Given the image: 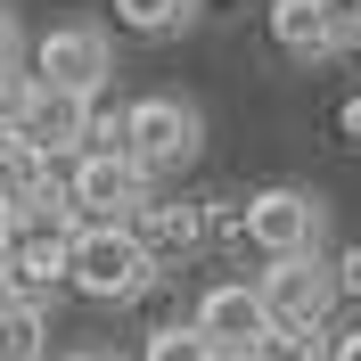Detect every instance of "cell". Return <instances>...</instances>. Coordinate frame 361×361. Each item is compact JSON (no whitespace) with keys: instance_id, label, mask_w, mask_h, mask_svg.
<instances>
[{"instance_id":"4fadbf2b","label":"cell","mask_w":361,"mask_h":361,"mask_svg":"<svg viewBox=\"0 0 361 361\" xmlns=\"http://www.w3.org/2000/svg\"><path fill=\"white\" fill-rule=\"evenodd\" d=\"M189 17H197V0H115V25H123V33H148V42L180 33Z\"/></svg>"},{"instance_id":"8992f818","label":"cell","mask_w":361,"mask_h":361,"mask_svg":"<svg viewBox=\"0 0 361 361\" xmlns=\"http://www.w3.org/2000/svg\"><path fill=\"white\" fill-rule=\"evenodd\" d=\"M58 197H66L74 222H132L140 205H148V173L132 157H74Z\"/></svg>"},{"instance_id":"6da1fadb","label":"cell","mask_w":361,"mask_h":361,"mask_svg":"<svg viewBox=\"0 0 361 361\" xmlns=\"http://www.w3.org/2000/svg\"><path fill=\"white\" fill-rule=\"evenodd\" d=\"M148 279H157V255L132 238V222H74V247H66V288L74 295L132 304Z\"/></svg>"},{"instance_id":"ffe728a7","label":"cell","mask_w":361,"mask_h":361,"mask_svg":"<svg viewBox=\"0 0 361 361\" xmlns=\"http://www.w3.org/2000/svg\"><path fill=\"white\" fill-rule=\"evenodd\" d=\"M17 49L25 42H17V25H8V8H0V74H17Z\"/></svg>"},{"instance_id":"9a60e30c","label":"cell","mask_w":361,"mask_h":361,"mask_svg":"<svg viewBox=\"0 0 361 361\" xmlns=\"http://www.w3.org/2000/svg\"><path fill=\"white\" fill-rule=\"evenodd\" d=\"M42 337H49L42 304H0V361H42Z\"/></svg>"},{"instance_id":"9c48e42d","label":"cell","mask_w":361,"mask_h":361,"mask_svg":"<svg viewBox=\"0 0 361 361\" xmlns=\"http://www.w3.org/2000/svg\"><path fill=\"white\" fill-rule=\"evenodd\" d=\"M90 115H99L90 99H74V90H42V82H33L17 140H25V148H42L49 164H58V157H82V140H90Z\"/></svg>"},{"instance_id":"7402d4cb","label":"cell","mask_w":361,"mask_h":361,"mask_svg":"<svg viewBox=\"0 0 361 361\" xmlns=\"http://www.w3.org/2000/svg\"><path fill=\"white\" fill-rule=\"evenodd\" d=\"M329 361H361V329L353 337H329Z\"/></svg>"},{"instance_id":"30bf717a","label":"cell","mask_w":361,"mask_h":361,"mask_svg":"<svg viewBox=\"0 0 361 361\" xmlns=\"http://www.w3.org/2000/svg\"><path fill=\"white\" fill-rule=\"evenodd\" d=\"M205 230H214V214H205V205H157V197H148V205L132 214V238H140L148 255H189Z\"/></svg>"},{"instance_id":"7a4b0ae2","label":"cell","mask_w":361,"mask_h":361,"mask_svg":"<svg viewBox=\"0 0 361 361\" xmlns=\"http://www.w3.org/2000/svg\"><path fill=\"white\" fill-rule=\"evenodd\" d=\"M66 247H74V214H66V197H42V205H25V214H8L0 271L17 279L25 304H42V295L66 279Z\"/></svg>"},{"instance_id":"5b68a950","label":"cell","mask_w":361,"mask_h":361,"mask_svg":"<svg viewBox=\"0 0 361 361\" xmlns=\"http://www.w3.org/2000/svg\"><path fill=\"white\" fill-rule=\"evenodd\" d=\"M115 74V49L99 25H49L33 42V82L42 90H74V99H99V82Z\"/></svg>"},{"instance_id":"d4e9b609","label":"cell","mask_w":361,"mask_h":361,"mask_svg":"<svg viewBox=\"0 0 361 361\" xmlns=\"http://www.w3.org/2000/svg\"><path fill=\"white\" fill-rule=\"evenodd\" d=\"M353 49H361V42H353Z\"/></svg>"},{"instance_id":"7c38bea8","label":"cell","mask_w":361,"mask_h":361,"mask_svg":"<svg viewBox=\"0 0 361 361\" xmlns=\"http://www.w3.org/2000/svg\"><path fill=\"white\" fill-rule=\"evenodd\" d=\"M271 42L288 49V58H329V49H337L312 0H279V8H271Z\"/></svg>"},{"instance_id":"ba28073f","label":"cell","mask_w":361,"mask_h":361,"mask_svg":"<svg viewBox=\"0 0 361 361\" xmlns=\"http://www.w3.org/2000/svg\"><path fill=\"white\" fill-rule=\"evenodd\" d=\"M189 329H197L222 361H247L255 337L271 329V312H263V295H255L247 279H222V288H205V304H197V320H189Z\"/></svg>"},{"instance_id":"52a82bcc","label":"cell","mask_w":361,"mask_h":361,"mask_svg":"<svg viewBox=\"0 0 361 361\" xmlns=\"http://www.w3.org/2000/svg\"><path fill=\"white\" fill-rule=\"evenodd\" d=\"M271 320H295V329H320L329 304H337V263H320V255H279V263L255 279Z\"/></svg>"},{"instance_id":"8fae6325","label":"cell","mask_w":361,"mask_h":361,"mask_svg":"<svg viewBox=\"0 0 361 361\" xmlns=\"http://www.w3.org/2000/svg\"><path fill=\"white\" fill-rule=\"evenodd\" d=\"M58 197V173H49L42 148H25V140H0V205L8 214H25V205Z\"/></svg>"},{"instance_id":"2e32d148","label":"cell","mask_w":361,"mask_h":361,"mask_svg":"<svg viewBox=\"0 0 361 361\" xmlns=\"http://www.w3.org/2000/svg\"><path fill=\"white\" fill-rule=\"evenodd\" d=\"M140 361H222V353H214V345H205L189 320H173V329H157V337L140 345Z\"/></svg>"},{"instance_id":"603a6c76","label":"cell","mask_w":361,"mask_h":361,"mask_svg":"<svg viewBox=\"0 0 361 361\" xmlns=\"http://www.w3.org/2000/svg\"><path fill=\"white\" fill-rule=\"evenodd\" d=\"M66 361H123V353H107V345H82V353H66Z\"/></svg>"},{"instance_id":"3957f363","label":"cell","mask_w":361,"mask_h":361,"mask_svg":"<svg viewBox=\"0 0 361 361\" xmlns=\"http://www.w3.org/2000/svg\"><path fill=\"white\" fill-rule=\"evenodd\" d=\"M197 140H205V123H197V107L189 99H132L123 107V157L140 164V173L157 180V173H180V164L197 157Z\"/></svg>"},{"instance_id":"d6986e66","label":"cell","mask_w":361,"mask_h":361,"mask_svg":"<svg viewBox=\"0 0 361 361\" xmlns=\"http://www.w3.org/2000/svg\"><path fill=\"white\" fill-rule=\"evenodd\" d=\"M337 295H353V304H361V247L337 255Z\"/></svg>"},{"instance_id":"5bb4252c","label":"cell","mask_w":361,"mask_h":361,"mask_svg":"<svg viewBox=\"0 0 361 361\" xmlns=\"http://www.w3.org/2000/svg\"><path fill=\"white\" fill-rule=\"evenodd\" d=\"M247 361H329V337L320 329H295V320H271Z\"/></svg>"},{"instance_id":"e0dca14e","label":"cell","mask_w":361,"mask_h":361,"mask_svg":"<svg viewBox=\"0 0 361 361\" xmlns=\"http://www.w3.org/2000/svg\"><path fill=\"white\" fill-rule=\"evenodd\" d=\"M312 8H320V25H329V42H337V49L361 42V0H312Z\"/></svg>"},{"instance_id":"277c9868","label":"cell","mask_w":361,"mask_h":361,"mask_svg":"<svg viewBox=\"0 0 361 361\" xmlns=\"http://www.w3.org/2000/svg\"><path fill=\"white\" fill-rule=\"evenodd\" d=\"M320 230H329V205L312 189H263V197L238 205V238L263 247L271 263L279 255H320Z\"/></svg>"},{"instance_id":"ac0fdd59","label":"cell","mask_w":361,"mask_h":361,"mask_svg":"<svg viewBox=\"0 0 361 361\" xmlns=\"http://www.w3.org/2000/svg\"><path fill=\"white\" fill-rule=\"evenodd\" d=\"M25 99H33V74H0V140H17Z\"/></svg>"},{"instance_id":"cb8c5ba5","label":"cell","mask_w":361,"mask_h":361,"mask_svg":"<svg viewBox=\"0 0 361 361\" xmlns=\"http://www.w3.org/2000/svg\"><path fill=\"white\" fill-rule=\"evenodd\" d=\"M0 247H8V205H0Z\"/></svg>"},{"instance_id":"44dd1931","label":"cell","mask_w":361,"mask_h":361,"mask_svg":"<svg viewBox=\"0 0 361 361\" xmlns=\"http://www.w3.org/2000/svg\"><path fill=\"white\" fill-rule=\"evenodd\" d=\"M337 123H345V140L361 148V99H345V107H337Z\"/></svg>"}]
</instances>
